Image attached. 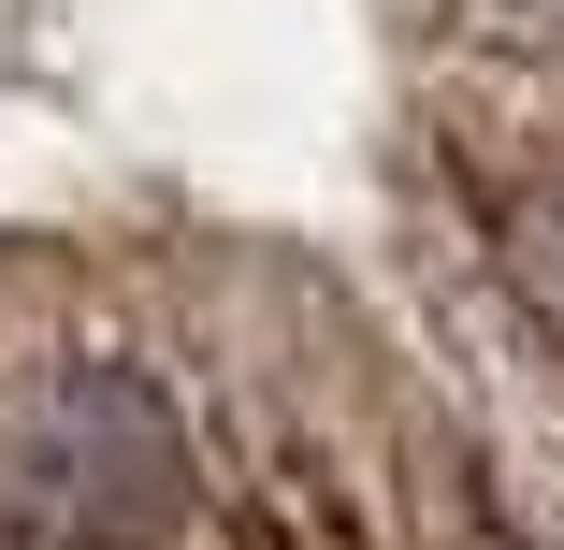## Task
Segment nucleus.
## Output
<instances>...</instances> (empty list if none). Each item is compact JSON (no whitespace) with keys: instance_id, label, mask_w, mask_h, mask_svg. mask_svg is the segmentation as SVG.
Returning <instances> with one entry per match:
<instances>
[{"instance_id":"f257e3e1","label":"nucleus","mask_w":564,"mask_h":550,"mask_svg":"<svg viewBox=\"0 0 564 550\" xmlns=\"http://www.w3.org/2000/svg\"><path fill=\"white\" fill-rule=\"evenodd\" d=\"M0 493L58 550H145L188 521V420L131 363H58L0 420Z\"/></svg>"},{"instance_id":"f03ea898","label":"nucleus","mask_w":564,"mask_h":550,"mask_svg":"<svg viewBox=\"0 0 564 550\" xmlns=\"http://www.w3.org/2000/svg\"><path fill=\"white\" fill-rule=\"evenodd\" d=\"M492 247H507V276H521V304L564 334V160H535L507 203H492Z\"/></svg>"}]
</instances>
